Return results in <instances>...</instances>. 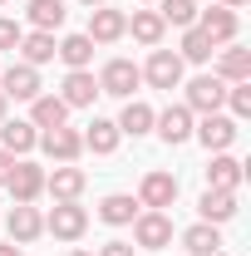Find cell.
<instances>
[{
	"label": "cell",
	"mask_w": 251,
	"mask_h": 256,
	"mask_svg": "<svg viewBox=\"0 0 251 256\" xmlns=\"http://www.w3.org/2000/svg\"><path fill=\"white\" fill-rule=\"evenodd\" d=\"M178 202V178L172 172H143V182H138V207H148V212H162V207H172Z\"/></svg>",
	"instance_id": "2"
},
{
	"label": "cell",
	"mask_w": 251,
	"mask_h": 256,
	"mask_svg": "<svg viewBox=\"0 0 251 256\" xmlns=\"http://www.w3.org/2000/svg\"><path fill=\"white\" fill-rule=\"evenodd\" d=\"M15 50H20V64H34V69H40V64L54 60V34L30 30V34H20V44H15Z\"/></svg>",
	"instance_id": "22"
},
{
	"label": "cell",
	"mask_w": 251,
	"mask_h": 256,
	"mask_svg": "<svg viewBox=\"0 0 251 256\" xmlns=\"http://www.w3.org/2000/svg\"><path fill=\"white\" fill-rule=\"evenodd\" d=\"M222 104H226V84L217 74H197L188 84V108L192 114H222Z\"/></svg>",
	"instance_id": "5"
},
{
	"label": "cell",
	"mask_w": 251,
	"mask_h": 256,
	"mask_svg": "<svg viewBox=\"0 0 251 256\" xmlns=\"http://www.w3.org/2000/svg\"><path fill=\"white\" fill-rule=\"evenodd\" d=\"M197 30L207 34L212 44H232L236 40V10H226V5H212V10H197Z\"/></svg>",
	"instance_id": "14"
},
{
	"label": "cell",
	"mask_w": 251,
	"mask_h": 256,
	"mask_svg": "<svg viewBox=\"0 0 251 256\" xmlns=\"http://www.w3.org/2000/svg\"><path fill=\"white\" fill-rule=\"evenodd\" d=\"M10 197L15 202H34L40 192H44V168L40 162H25V158H15V172H10Z\"/></svg>",
	"instance_id": "15"
},
{
	"label": "cell",
	"mask_w": 251,
	"mask_h": 256,
	"mask_svg": "<svg viewBox=\"0 0 251 256\" xmlns=\"http://www.w3.org/2000/svg\"><path fill=\"white\" fill-rule=\"evenodd\" d=\"M212 50H217V44L192 25V30H182V50H178V60H182V64H207V60H212Z\"/></svg>",
	"instance_id": "30"
},
{
	"label": "cell",
	"mask_w": 251,
	"mask_h": 256,
	"mask_svg": "<svg viewBox=\"0 0 251 256\" xmlns=\"http://www.w3.org/2000/svg\"><path fill=\"white\" fill-rule=\"evenodd\" d=\"M212 74H217L222 84H251V50H242V44H222Z\"/></svg>",
	"instance_id": "16"
},
{
	"label": "cell",
	"mask_w": 251,
	"mask_h": 256,
	"mask_svg": "<svg viewBox=\"0 0 251 256\" xmlns=\"http://www.w3.org/2000/svg\"><path fill=\"white\" fill-rule=\"evenodd\" d=\"M0 5H5V0H0Z\"/></svg>",
	"instance_id": "41"
},
{
	"label": "cell",
	"mask_w": 251,
	"mask_h": 256,
	"mask_svg": "<svg viewBox=\"0 0 251 256\" xmlns=\"http://www.w3.org/2000/svg\"><path fill=\"white\" fill-rule=\"evenodd\" d=\"M153 108L148 104H138V98H124V114H118V133H128V138H143V133H153Z\"/></svg>",
	"instance_id": "21"
},
{
	"label": "cell",
	"mask_w": 251,
	"mask_h": 256,
	"mask_svg": "<svg viewBox=\"0 0 251 256\" xmlns=\"http://www.w3.org/2000/svg\"><path fill=\"white\" fill-rule=\"evenodd\" d=\"M5 104H10V98H5V94H0V124H5Z\"/></svg>",
	"instance_id": "38"
},
{
	"label": "cell",
	"mask_w": 251,
	"mask_h": 256,
	"mask_svg": "<svg viewBox=\"0 0 251 256\" xmlns=\"http://www.w3.org/2000/svg\"><path fill=\"white\" fill-rule=\"evenodd\" d=\"M153 128H158V138H162L168 148H178V143L192 138V108L188 104H172V108H162V114L153 118Z\"/></svg>",
	"instance_id": "13"
},
{
	"label": "cell",
	"mask_w": 251,
	"mask_h": 256,
	"mask_svg": "<svg viewBox=\"0 0 251 256\" xmlns=\"http://www.w3.org/2000/svg\"><path fill=\"white\" fill-rule=\"evenodd\" d=\"M98 94V79L89 74V69H69L64 74V84H60V98L69 104V108H89Z\"/></svg>",
	"instance_id": "17"
},
{
	"label": "cell",
	"mask_w": 251,
	"mask_h": 256,
	"mask_svg": "<svg viewBox=\"0 0 251 256\" xmlns=\"http://www.w3.org/2000/svg\"><path fill=\"white\" fill-rule=\"evenodd\" d=\"M84 188H89V178H84V168H74V162H60L54 172H44V192H50L54 202H79Z\"/></svg>",
	"instance_id": "9"
},
{
	"label": "cell",
	"mask_w": 251,
	"mask_h": 256,
	"mask_svg": "<svg viewBox=\"0 0 251 256\" xmlns=\"http://www.w3.org/2000/svg\"><path fill=\"white\" fill-rule=\"evenodd\" d=\"M34 148H44L54 162H79V153H84V133H74L69 124H64V128H44Z\"/></svg>",
	"instance_id": "6"
},
{
	"label": "cell",
	"mask_w": 251,
	"mask_h": 256,
	"mask_svg": "<svg viewBox=\"0 0 251 256\" xmlns=\"http://www.w3.org/2000/svg\"><path fill=\"white\" fill-rule=\"evenodd\" d=\"M158 15H162V25L192 30L197 25V0H158Z\"/></svg>",
	"instance_id": "31"
},
{
	"label": "cell",
	"mask_w": 251,
	"mask_h": 256,
	"mask_svg": "<svg viewBox=\"0 0 251 256\" xmlns=\"http://www.w3.org/2000/svg\"><path fill=\"white\" fill-rule=\"evenodd\" d=\"M98 256H133V242H104Z\"/></svg>",
	"instance_id": "34"
},
{
	"label": "cell",
	"mask_w": 251,
	"mask_h": 256,
	"mask_svg": "<svg viewBox=\"0 0 251 256\" xmlns=\"http://www.w3.org/2000/svg\"><path fill=\"white\" fill-rule=\"evenodd\" d=\"M10 172H15V153H5V148H0V188L10 182Z\"/></svg>",
	"instance_id": "35"
},
{
	"label": "cell",
	"mask_w": 251,
	"mask_h": 256,
	"mask_svg": "<svg viewBox=\"0 0 251 256\" xmlns=\"http://www.w3.org/2000/svg\"><path fill=\"white\" fill-rule=\"evenodd\" d=\"M20 25H15V20H5V15H0V50H15V44H20Z\"/></svg>",
	"instance_id": "33"
},
{
	"label": "cell",
	"mask_w": 251,
	"mask_h": 256,
	"mask_svg": "<svg viewBox=\"0 0 251 256\" xmlns=\"http://www.w3.org/2000/svg\"><path fill=\"white\" fill-rule=\"evenodd\" d=\"M226 104L232 118H251V84H226Z\"/></svg>",
	"instance_id": "32"
},
{
	"label": "cell",
	"mask_w": 251,
	"mask_h": 256,
	"mask_svg": "<svg viewBox=\"0 0 251 256\" xmlns=\"http://www.w3.org/2000/svg\"><path fill=\"white\" fill-rule=\"evenodd\" d=\"M197 212H202V222H212V226L232 222V217H236V192L207 188V192H202V202H197Z\"/></svg>",
	"instance_id": "20"
},
{
	"label": "cell",
	"mask_w": 251,
	"mask_h": 256,
	"mask_svg": "<svg viewBox=\"0 0 251 256\" xmlns=\"http://www.w3.org/2000/svg\"><path fill=\"white\" fill-rule=\"evenodd\" d=\"M118 138H124V133H118L114 118H94L89 133H84V148H94V153H114V148H118Z\"/></svg>",
	"instance_id": "29"
},
{
	"label": "cell",
	"mask_w": 251,
	"mask_h": 256,
	"mask_svg": "<svg viewBox=\"0 0 251 256\" xmlns=\"http://www.w3.org/2000/svg\"><path fill=\"white\" fill-rule=\"evenodd\" d=\"M128 30H133V40H138V44L158 50V44H162V30H168V25H162V15H158V10H133Z\"/></svg>",
	"instance_id": "25"
},
{
	"label": "cell",
	"mask_w": 251,
	"mask_h": 256,
	"mask_svg": "<svg viewBox=\"0 0 251 256\" xmlns=\"http://www.w3.org/2000/svg\"><path fill=\"white\" fill-rule=\"evenodd\" d=\"M30 124H34V128H64V124H69V104H64L60 94L30 98Z\"/></svg>",
	"instance_id": "19"
},
{
	"label": "cell",
	"mask_w": 251,
	"mask_h": 256,
	"mask_svg": "<svg viewBox=\"0 0 251 256\" xmlns=\"http://www.w3.org/2000/svg\"><path fill=\"white\" fill-rule=\"evenodd\" d=\"M89 40H94V44H114V40H124L128 34V15L124 10H108V5H94V10H89Z\"/></svg>",
	"instance_id": "11"
},
{
	"label": "cell",
	"mask_w": 251,
	"mask_h": 256,
	"mask_svg": "<svg viewBox=\"0 0 251 256\" xmlns=\"http://www.w3.org/2000/svg\"><path fill=\"white\" fill-rule=\"evenodd\" d=\"M192 133L202 138L207 153H226V148L236 143V118H226V114H202V124L192 128Z\"/></svg>",
	"instance_id": "8"
},
{
	"label": "cell",
	"mask_w": 251,
	"mask_h": 256,
	"mask_svg": "<svg viewBox=\"0 0 251 256\" xmlns=\"http://www.w3.org/2000/svg\"><path fill=\"white\" fill-rule=\"evenodd\" d=\"M79 5H104V0H79Z\"/></svg>",
	"instance_id": "39"
},
{
	"label": "cell",
	"mask_w": 251,
	"mask_h": 256,
	"mask_svg": "<svg viewBox=\"0 0 251 256\" xmlns=\"http://www.w3.org/2000/svg\"><path fill=\"white\" fill-rule=\"evenodd\" d=\"M182 246H188V256H217L222 252V232L212 222H197L182 232Z\"/></svg>",
	"instance_id": "23"
},
{
	"label": "cell",
	"mask_w": 251,
	"mask_h": 256,
	"mask_svg": "<svg viewBox=\"0 0 251 256\" xmlns=\"http://www.w3.org/2000/svg\"><path fill=\"white\" fill-rule=\"evenodd\" d=\"M222 5H226V10H236V5H246V0H222Z\"/></svg>",
	"instance_id": "37"
},
{
	"label": "cell",
	"mask_w": 251,
	"mask_h": 256,
	"mask_svg": "<svg viewBox=\"0 0 251 256\" xmlns=\"http://www.w3.org/2000/svg\"><path fill=\"white\" fill-rule=\"evenodd\" d=\"M242 178H246V168L232 158V153H212V162H207V188L236 192V188H242Z\"/></svg>",
	"instance_id": "18"
},
{
	"label": "cell",
	"mask_w": 251,
	"mask_h": 256,
	"mask_svg": "<svg viewBox=\"0 0 251 256\" xmlns=\"http://www.w3.org/2000/svg\"><path fill=\"white\" fill-rule=\"evenodd\" d=\"M84 226H89V212H84L79 202H54V212L44 217V232H54L60 242H79Z\"/></svg>",
	"instance_id": "4"
},
{
	"label": "cell",
	"mask_w": 251,
	"mask_h": 256,
	"mask_svg": "<svg viewBox=\"0 0 251 256\" xmlns=\"http://www.w3.org/2000/svg\"><path fill=\"white\" fill-rule=\"evenodd\" d=\"M69 256H94V252H69Z\"/></svg>",
	"instance_id": "40"
},
{
	"label": "cell",
	"mask_w": 251,
	"mask_h": 256,
	"mask_svg": "<svg viewBox=\"0 0 251 256\" xmlns=\"http://www.w3.org/2000/svg\"><path fill=\"white\" fill-rule=\"evenodd\" d=\"M143 79H148L153 89H168V94H172V89L182 84V60H178L172 50H153L148 64H143Z\"/></svg>",
	"instance_id": "7"
},
{
	"label": "cell",
	"mask_w": 251,
	"mask_h": 256,
	"mask_svg": "<svg viewBox=\"0 0 251 256\" xmlns=\"http://www.w3.org/2000/svg\"><path fill=\"white\" fill-rule=\"evenodd\" d=\"M0 256H20V246H15V242H10V246H0Z\"/></svg>",
	"instance_id": "36"
},
{
	"label": "cell",
	"mask_w": 251,
	"mask_h": 256,
	"mask_svg": "<svg viewBox=\"0 0 251 256\" xmlns=\"http://www.w3.org/2000/svg\"><path fill=\"white\" fill-rule=\"evenodd\" d=\"M25 15H30L34 30L54 34V30L64 25V15H69V10H64V0H30V10H25Z\"/></svg>",
	"instance_id": "28"
},
{
	"label": "cell",
	"mask_w": 251,
	"mask_h": 256,
	"mask_svg": "<svg viewBox=\"0 0 251 256\" xmlns=\"http://www.w3.org/2000/svg\"><path fill=\"white\" fill-rule=\"evenodd\" d=\"M5 232H10L15 246H30L34 236H44V217L34 212V202H15L10 217H5Z\"/></svg>",
	"instance_id": "10"
},
{
	"label": "cell",
	"mask_w": 251,
	"mask_h": 256,
	"mask_svg": "<svg viewBox=\"0 0 251 256\" xmlns=\"http://www.w3.org/2000/svg\"><path fill=\"white\" fill-rule=\"evenodd\" d=\"M138 84H143V69L133 60H108L98 74V94H114V98H133Z\"/></svg>",
	"instance_id": "1"
},
{
	"label": "cell",
	"mask_w": 251,
	"mask_h": 256,
	"mask_svg": "<svg viewBox=\"0 0 251 256\" xmlns=\"http://www.w3.org/2000/svg\"><path fill=\"white\" fill-rule=\"evenodd\" d=\"M40 89H44V84H40V69H34V64H10V69L0 74V94L5 98H25V104H30V98H40Z\"/></svg>",
	"instance_id": "12"
},
{
	"label": "cell",
	"mask_w": 251,
	"mask_h": 256,
	"mask_svg": "<svg viewBox=\"0 0 251 256\" xmlns=\"http://www.w3.org/2000/svg\"><path fill=\"white\" fill-rule=\"evenodd\" d=\"M0 143H5V153H20V158H25L34 143H40V128H34V124H25V118H15V124H5V128H0Z\"/></svg>",
	"instance_id": "27"
},
{
	"label": "cell",
	"mask_w": 251,
	"mask_h": 256,
	"mask_svg": "<svg viewBox=\"0 0 251 256\" xmlns=\"http://www.w3.org/2000/svg\"><path fill=\"white\" fill-rule=\"evenodd\" d=\"M54 54H60L69 69H89V60H94V40H89V34H64L60 44H54Z\"/></svg>",
	"instance_id": "26"
},
{
	"label": "cell",
	"mask_w": 251,
	"mask_h": 256,
	"mask_svg": "<svg viewBox=\"0 0 251 256\" xmlns=\"http://www.w3.org/2000/svg\"><path fill=\"white\" fill-rule=\"evenodd\" d=\"M138 217V202L128 197V192H108L104 202H98V222H108V226H128Z\"/></svg>",
	"instance_id": "24"
},
{
	"label": "cell",
	"mask_w": 251,
	"mask_h": 256,
	"mask_svg": "<svg viewBox=\"0 0 251 256\" xmlns=\"http://www.w3.org/2000/svg\"><path fill=\"white\" fill-rule=\"evenodd\" d=\"M133 246H143V252L172 246V222H168L162 212H138V217H133Z\"/></svg>",
	"instance_id": "3"
}]
</instances>
